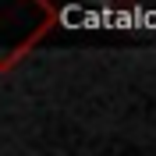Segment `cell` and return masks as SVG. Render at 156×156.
I'll list each match as a JSON object with an SVG mask.
<instances>
[]
</instances>
